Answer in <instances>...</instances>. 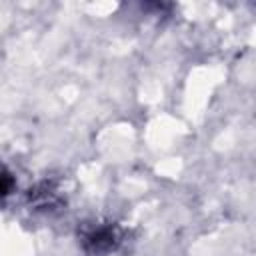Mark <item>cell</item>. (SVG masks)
I'll return each instance as SVG.
<instances>
[{"mask_svg": "<svg viewBox=\"0 0 256 256\" xmlns=\"http://www.w3.org/2000/svg\"><path fill=\"white\" fill-rule=\"evenodd\" d=\"M118 242L116 230L112 226H104V228H96L90 230L84 236V246L88 252L92 254H102V252H110Z\"/></svg>", "mask_w": 256, "mask_h": 256, "instance_id": "1", "label": "cell"}, {"mask_svg": "<svg viewBox=\"0 0 256 256\" xmlns=\"http://www.w3.org/2000/svg\"><path fill=\"white\" fill-rule=\"evenodd\" d=\"M12 188H14V178H12V174H10L4 166H0V198L8 196V194L12 192Z\"/></svg>", "mask_w": 256, "mask_h": 256, "instance_id": "2", "label": "cell"}]
</instances>
